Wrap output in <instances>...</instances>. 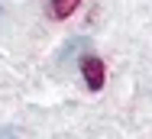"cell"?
I'll use <instances>...</instances> for the list:
<instances>
[{"label":"cell","mask_w":152,"mask_h":139,"mask_svg":"<svg viewBox=\"0 0 152 139\" xmlns=\"http://www.w3.org/2000/svg\"><path fill=\"white\" fill-rule=\"evenodd\" d=\"M81 71H84L91 91H100V87H104V61H100V58H84V61H81Z\"/></svg>","instance_id":"cell-1"},{"label":"cell","mask_w":152,"mask_h":139,"mask_svg":"<svg viewBox=\"0 0 152 139\" xmlns=\"http://www.w3.org/2000/svg\"><path fill=\"white\" fill-rule=\"evenodd\" d=\"M78 3H81V0H52V13H55V16H71V13H75V10H78Z\"/></svg>","instance_id":"cell-2"}]
</instances>
